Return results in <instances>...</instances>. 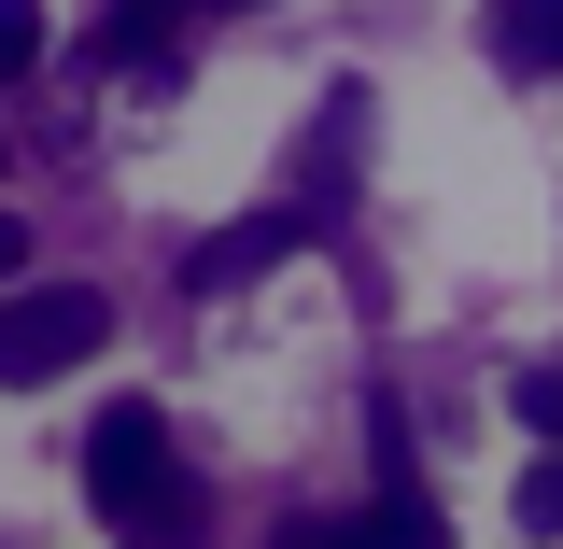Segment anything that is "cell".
Here are the masks:
<instances>
[{
	"mask_svg": "<svg viewBox=\"0 0 563 549\" xmlns=\"http://www.w3.org/2000/svg\"><path fill=\"white\" fill-rule=\"evenodd\" d=\"M99 339H113V296H99V282L0 296V381H14V395H29V381H57V366H85Z\"/></svg>",
	"mask_w": 563,
	"mask_h": 549,
	"instance_id": "cell-1",
	"label": "cell"
},
{
	"mask_svg": "<svg viewBox=\"0 0 563 549\" xmlns=\"http://www.w3.org/2000/svg\"><path fill=\"white\" fill-rule=\"evenodd\" d=\"M169 480H184V465H169V422H155V395H113V409H99V437H85V493H99V521L128 536V521H141Z\"/></svg>",
	"mask_w": 563,
	"mask_h": 549,
	"instance_id": "cell-2",
	"label": "cell"
},
{
	"mask_svg": "<svg viewBox=\"0 0 563 549\" xmlns=\"http://www.w3.org/2000/svg\"><path fill=\"white\" fill-rule=\"evenodd\" d=\"M352 184H366V85H324V113H310V198H296V226H324Z\"/></svg>",
	"mask_w": 563,
	"mask_h": 549,
	"instance_id": "cell-3",
	"label": "cell"
},
{
	"mask_svg": "<svg viewBox=\"0 0 563 549\" xmlns=\"http://www.w3.org/2000/svg\"><path fill=\"white\" fill-rule=\"evenodd\" d=\"M282 254H310V226H296V211H254V226H211L198 254H184V282H198V296H225V282L282 268Z\"/></svg>",
	"mask_w": 563,
	"mask_h": 549,
	"instance_id": "cell-4",
	"label": "cell"
},
{
	"mask_svg": "<svg viewBox=\"0 0 563 549\" xmlns=\"http://www.w3.org/2000/svg\"><path fill=\"white\" fill-rule=\"evenodd\" d=\"M184 14L198 0H113L99 14V57H128L141 85H184Z\"/></svg>",
	"mask_w": 563,
	"mask_h": 549,
	"instance_id": "cell-5",
	"label": "cell"
},
{
	"mask_svg": "<svg viewBox=\"0 0 563 549\" xmlns=\"http://www.w3.org/2000/svg\"><path fill=\"white\" fill-rule=\"evenodd\" d=\"M550 57H563V0H493V70L550 85Z\"/></svg>",
	"mask_w": 563,
	"mask_h": 549,
	"instance_id": "cell-6",
	"label": "cell"
},
{
	"mask_svg": "<svg viewBox=\"0 0 563 549\" xmlns=\"http://www.w3.org/2000/svg\"><path fill=\"white\" fill-rule=\"evenodd\" d=\"M211 536V507H198V480H169V493H155V507H141V521H128V549H198Z\"/></svg>",
	"mask_w": 563,
	"mask_h": 549,
	"instance_id": "cell-7",
	"label": "cell"
},
{
	"mask_svg": "<svg viewBox=\"0 0 563 549\" xmlns=\"http://www.w3.org/2000/svg\"><path fill=\"white\" fill-rule=\"evenodd\" d=\"M507 409H521V437H550V422H563V366H550V352L507 366Z\"/></svg>",
	"mask_w": 563,
	"mask_h": 549,
	"instance_id": "cell-8",
	"label": "cell"
},
{
	"mask_svg": "<svg viewBox=\"0 0 563 549\" xmlns=\"http://www.w3.org/2000/svg\"><path fill=\"white\" fill-rule=\"evenodd\" d=\"M43 70V0H0V85Z\"/></svg>",
	"mask_w": 563,
	"mask_h": 549,
	"instance_id": "cell-9",
	"label": "cell"
},
{
	"mask_svg": "<svg viewBox=\"0 0 563 549\" xmlns=\"http://www.w3.org/2000/svg\"><path fill=\"white\" fill-rule=\"evenodd\" d=\"M521 536H563V465H521Z\"/></svg>",
	"mask_w": 563,
	"mask_h": 549,
	"instance_id": "cell-10",
	"label": "cell"
},
{
	"mask_svg": "<svg viewBox=\"0 0 563 549\" xmlns=\"http://www.w3.org/2000/svg\"><path fill=\"white\" fill-rule=\"evenodd\" d=\"M282 549H380V521H282Z\"/></svg>",
	"mask_w": 563,
	"mask_h": 549,
	"instance_id": "cell-11",
	"label": "cell"
},
{
	"mask_svg": "<svg viewBox=\"0 0 563 549\" xmlns=\"http://www.w3.org/2000/svg\"><path fill=\"white\" fill-rule=\"evenodd\" d=\"M14 282H29V226L0 211V296H14Z\"/></svg>",
	"mask_w": 563,
	"mask_h": 549,
	"instance_id": "cell-12",
	"label": "cell"
},
{
	"mask_svg": "<svg viewBox=\"0 0 563 549\" xmlns=\"http://www.w3.org/2000/svg\"><path fill=\"white\" fill-rule=\"evenodd\" d=\"M0 155H14V141H0Z\"/></svg>",
	"mask_w": 563,
	"mask_h": 549,
	"instance_id": "cell-13",
	"label": "cell"
}]
</instances>
